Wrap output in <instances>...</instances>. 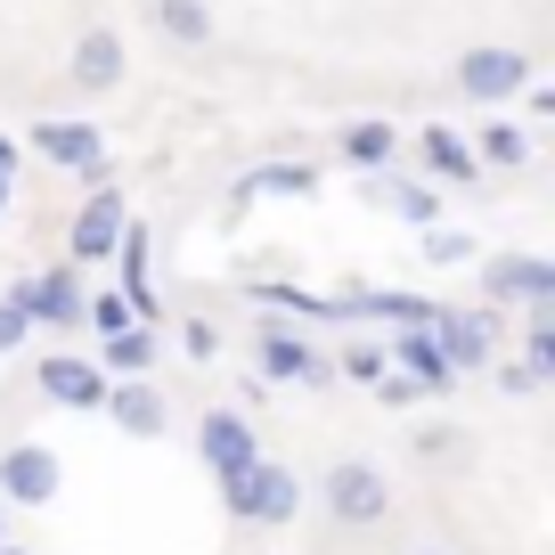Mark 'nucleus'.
<instances>
[{"label":"nucleus","mask_w":555,"mask_h":555,"mask_svg":"<svg viewBox=\"0 0 555 555\" xmlns=\"http://www.w3.org/2000/svg\"><path fill=\"white\" fill-rule=\"evenodd\" d=\"M0 180H17V139H0Z\"/></svg>","instance_id":"obj_33"},{"label":"nucleus","mask_w":555,"mask_h":555,"mask_svg":"<svg viewBox=\"0 0 555 555\" xmlns=\"http://www.w3.org/2000/svg\"><path fill=\"white\" fill-rule=\"evenodd\" d=\"M9 196H17V180H0V212H9Z\"/></svg>","instance_id":"obj_34"},{"label":"nucleus","mask_w":555,"mask_h":555,"mask_svg":"<svg viewBox=\"0 0 555 555\" xmlns=\"http://www.w3.org/2000/svg\"><path fill=\"white\" fill-rule=\"evenodd\" d=\"M221 515H229V522H254V531L295 522V515H302L295 466H278V457H245L237 474H221Z\"/></svg>","instance_id":"obj_1"},{"label":"nucleus","mask_w":555,"mask_h":555,"mask_svg":"<svg viewBox=\"0 0 555 555\" xmlns=\"http://www.w3.org/2000/svg\"><path fill=\"white\" fill-rule=\"evenodd\" d=\"M482 302H490V311H531V302H555V261L547 254H490L482 261Z\"/></svg>","instance_id":"obj_4"},{"label":"nucleus","mask_w":555,"mask_h":555,"mask_svg":"<svg viewBox=\"0 0 555 555\" xmlns=\"http://www.w3.org/2000/svg\"><path fill=\"white\" fill-rule=\"evenodd\" d=\"M416 555H450V547H416Z\"/></svg>","instance_id":"obj_37"},{"label":"nucleus","mask_w":555,"mask_h":555,"mask_svg":"<svg viewBox=\"0 0 555 555\" xmlns=\"http://www.w3.org/2000/svg\"><path fill=\"white\" fill-rule=\"evenodd\" d=\"M82 295H90V286H82V270H74V261H57V270H25L17 278V286H9V295H0V302H17V311H25V327H82Z\"/></svg>","instance_id":"obj_2"},{"label":"nucleus","mask_w":555,"mask_h":555,"mask_svg":"<svg viewBox=\"0 0 555 555\" xmlns=\"http://www.w3.org/2000/svg\"><path fill=\"white\" fill-rule=\"evenodd\" d=\"M0 547H9V506H0Z\"/></svg>","instance_id":"obj_35"},{"label":"nucleus","mask_w":555,"mask_h":555,"mask_svg":"<svg viewBox=\"0 0 555 555\" xmlns=\"http://www.w3.org/2000/svg\"><path fill=\"white\" fill-rule=\"evenodd\" d=\"M384 506H392V482H384L367 457H335V466H327V515L335 522L367 531V522H384Z\"/></svg>","instance_id":"obj_7"},{"label":"nucleus","mask_w":555,"mask_h":555,"mask_svg":"<svg viewBox=\"0 0 555 555\" xmlns=\"http://www.w3.org/2000/svg\"><path fill=\"white\" fill-rule=\"evenodd\" d=\"M122 221H131L122 189H106V180H99V196H82V212L66 221V261H74V270H82V261H115Z\"/></svg>","instance_id":"obj_8"},{"label":"nucleus","mask_w":555,"mask_h":555,"mask_svg":"<svg viewBox=\"0 0 555 555\" xmlns=\"http://www.w3.org/2000/svg\"><path fill=\"white\" fill-rule=\"evenodd\" d=\"M164 360V327H122V335H99V376H147Z\"/></svg>","instance_id":"obj_18"},{"label":"nucleus","mask_w":555,"mask_h":555,"mask_svg":"<svg viewBox=\"0 0 555 555\" xmlns=\"http://www.w3.org/2000/svg\"><path fill=\"white\" fill-rule=\"evenodd\" d=\"M376 205H384V212H400L409 229H441V189H434V180H384Z\"/></svg>","instance_id":"obj_21"},{"label":"nucleus","mask_w":555,"mask_h":555,"mask_svg":"<svg viewBox=\"0 0 555 555\" xmlns=\"http://www.w3.org/2000/svg\"><path fill=\"white\" fill-rule=\"evenodd\" d=\"M515 99H522V115H531V122H547V115H555V82H539V74L515 90Z\"/></svg>","instance_id":"obj_31"},{"label":"nucleus","mask_w":555,"mask_h":555,"mask_svg":"<svg viewBox=\"0 0 555 555\" xmlns=\"http://www.w3.org/2000/svg\"><path fill=\"white\" fill-rule=\"evenodd\" d=\"M522 360L555 384V302H531V311H522Z\"/></svg>","instance_id":"obj_23"},{"label":"nucleus","mask_w":555,"mask_h":555,"mask_svg":"<svg viewBox=\"0 0 555 555\" xmlns=\"http://www.w3.org/2000/svg\"><path fill=\"white\" fill-rule=\"evenodd\" d=\"M237 196H319V172L311 164H261L237 180Z\"/></svg>","instance_id":"obj_22"},{"label":"nucleus","mask_w":555,"mask_h":555,"mask_svg":"<svg viewBox=\"0 0 555 555\" xmlns=\"http://www.w3.org/2000/svg\"><path fill=\"white\" fill-rule=\"evenodd\" d=\"M0 555H34V547H0Z\"/></svg>","instance_id":"obj_36"},{"label":"nucleus","mask_w":555,"mask_h":555,"mask_svg":"<svg viewBox=\"0 0 555 555\" xmlns=\"http://www.w3.org/2000/svg\"><path fill=\"white\" fill-rule=\"evenodd\" d=\"M499 335H506V319L490 311V302H474V311H441V319H434V344H441V360H450V376L490 367V360H499Z\"/></svg>","instance_id":"obj_5"},{"label":"nucleus","mask_w":555,"mask_h":555,"mask_svg":"<svg viewBox=\"0 0 555 555\" xmlns=\"http://www.w3.org/2000/svg\"><path fill=\"white\" fill-rule=\"evenodd\" d=\"M82 327H99V335H122V327H139V319H131V302H122L115 286H99V295H82Z\"/></svg>","instance_id":"obj_25"},{"label":"nucleus","mask_w":555,"mask_h":555,"mask_svg":"<svg viewBox=\"0 0 555 555\" xmlns=\"http://www.w3.org/2000/svg\"><path fill=\"white\" fill-rule=\"evenodd\" d=\"M531 156H539V131L515 122V115H490L482 131H474V164H482V172H522Z\"/></svg>","instance_id":"obj_16"},{"label":"nucleus","mask_w":555,"mask_h":555,"mask_svg":"<svg viewBox=\"0 0 555 555\" xmlns=\"http://www.w3.org/2000/svg\"><path fill=\"white\" fill-rule=\"evenodd\" d=\"M34 384H41V400H57V409H82V416L106 400L99 360H82V351H50V360L34 367Z\"/></svg>","instance_id":"obj_12"},{"label":"nucleus","mask_w":555,"mask_h":555,"mask_svg":"<svg viewBox=\"0 0 555 555\" xmlns=\"http://www.w3.org/2000/svg\"><path fill=\"white\" fill-rule=\"evenodd\" d=\"M99 409L115 416L122 441H164L172 434V400H164V384H147V376H115Z\"/></svg>","instance_id":"obj_9"},{"label":"nucleus","mask_w":555,"mask_h":555,"mask_svg":"<svg viewBox=\"0 0 555 555\" xmlns=\"http://www.w3.org/2000/svg\"><path fill=\"white\" fill-rule=\"evenodd\" d=\"M425 237V261H474V237H457V229H416Z\"/></svg>","instance_id":"obj_28"},{"label":"nucleus","mask_w":555,"mask_h":555,"mask_svg":"<svg viewBox=\"0 0 555 555\" xmlns=\"http://www.w3.org/2000/svg\"><path fill=\"white\" fill-rule=\"evenodd\" d=\"M416 180H482V164H474V147L457 131L425 122V131H416Z\"/></svg>","instance_id":"obj_17"},{"label":"nucleus","mask_w":555,"mask_h":555,"mask_svg":"<svg viewBox=\"0 0 555 555\" xmlns=\"http://www.w3.org/2000/svg\"><path fill=\"white\" fill-rule=\"evenodd\" d=\"M147 17H156V34L172 41V50H205L212 41V9L205 0H147Z\"/></svg>","instance_id":"obj_20"},{"label":"nucleus","mask_w":555,"mask_h":555,"mask_svg":"<svg viewBox=\"0 0 555 555\" xmlns=\"http://www.w3.org/2000/svg\"><path fill=\"white\" fill-rule=\"evenodd\" d=\"M490 376H499L506 400H539V392H547V376H539L531 360H490Z\"/></svg>","instance_id":"obj_26"},{"label":"nucleus","mask_w":555,"mask_h":555,"mask_svg":"<svg viewBox=\"0 0 555 555\" xmlns=\"http://www.w3.org/2000/svg\"><path fill=\"white\" fill-rule=\"evenodd\" d=\"M344 376H351V384H376V376H384V351H376V344H351V351H344Z\"/></svg>","instance_id":"obj_29"},{"label":"nucleus","mask_w":555,"mask_h":555,"mask_svg":"<svg viewBox=\"0 0 555 555\" xmlns=\"http://www.w3.org/2000/svg\"><path fill=\"white\" fill-rule=\"evenodd\" d=\"M531 74H539V66L515 50V41H474V50L457 57V90H466L474 106H506Z\"/></svg>","instance_id":"obj_3"},{"label":"nucleus","mask_w":555,"mask_h":555,"mask_svg":"<svg viewBox=\"0 0 555 555\" xmlns=\"http://www.w3.org/2000/svg\"><path fill=\"white\" fill-rule=\"evenodd\" d=\"M376 400H384V409H409V400H425V392H416L400 367H384V376H376Z\"/></svg>","instance_id":"obj_30"},{"label":"nucleus","mask_w":555,"mask_h":555,"mask_svg":"<svg viewBox=\"0 0 555 555\" xmlns=\"http://www.w3.org/2000/svg\"><path fill=\"white\" fill-rule=\"evenodd\" d=\"M196 457L212 466V482H221V474H237L245 457H261L254 416H245V409H205V416H196Z\"/></svg>","instance_id":"obj_11"},{"label":"nucleus","mask_w":555,"mask_h":555,"mask_svg":"<svg viewBox=\"0 0 555 555\" xmlns=\"http://www.w3.org/2000/svg\"><path fill=\"white\" fill-rule=\"evenodd\" d=\"M254 360H261V376H270V384H327V360H319L295 327H261Z\"/></svg>","instance_id":"obj_13"},{"label":"nucleus","mask_w":555,"mask_h":555,"mask_svg":"<svg viewBox=\"0 0 555 555\" xmlns=\"http://www.w3.org/2000/svg\"><path fill=\"white\" fill-rule=\"evenodd\" d=\"M180 351L189 360H221V327L212 319H180Z\"/></svg>","instance_id":"obj_27"},{"label":"nucleus","mask_w":555,"mask_h":555,"mask_svg":"<svg viewBox=\"0 0 555 555\" xmlns=\"http://www.w3.org/2000/svg\"><path fill=\"white\" fill-rule=\"evenodd\" d=\"M25 335H34V327H25V311H17V302H0V360H9Z\"/></svg>","instance_id":"obj_32"},{"label":"nucleus","mask_w":555,"mask_h":555,"mask_svg":"<svg viewBox=\"0 0 555 555\" xmlns=\"http://www.w3.org/2000/svg\"><path fill=\"white\" fill-rule=\"evenodd\" d=\"M261 302H270V311H295V319H344V302H335V295H302V286H286V278H270Z\"/></svg>","instance_id":"obj_24"},{"label":"nucleus","mask_w":555,"mask_h":555,"mask_svg":"<svg viewBox=\"0 0 555 555\" xmlns=\"http://www.w3.org/2000/svg\"><path fill=\"white\" fill-rule=\"evenodd\" d=\"M122 66H131V50H122L115 25H90V34L74 41V57H66L74 90H115V82H122Z\"/></svg>","instance_id":"obj_14"},{"label":"nucleus","mask_w":555,"mask_h":555,"mask_svg":"<svg viewBox=\"0 0 555 555\" xmlns=\"http://www.w3.org/2000/svg\"><path fill=\"white\" fill-rule=\"evenodd\" d=\"M34 156L41 164H57V172H82V180H106V139H99V122H74V115H57V122H34Z\"/></svg>","instance_id":"obj_10"},{"label":"nucleus","mask_w":555,"mask_h":555,"mask_svg":"<svg viewBox=\"0 0 555 555\" xmlns=\"http://www.w3.org/2000/svg\"><path fill=\"white\" fill-rule=\"evenodd\" d=\"M384 367H400L416 392H450V384H457L450 360H441V344H434V327H400L392 351H384Z\"/></svg>","instance_id":"obj_15"},{"label":"nucleus","mask_w":555,"mask_h":555,"mask_svg":"<svg viewBox=\"0 0 555 555\" xmlns=\"http://www.w3.org/2000/svg\"><path fill=\"white\" fill-rule=\"evenodd\" d=\"M335 156H344L351 172H384V164L400 156V131H392V122H376V115L344 122V131H335Z\"/></svg>","instance_id":"obj_19"},{"label":"nucleus","mask_w":555,"mask_h":555,"mask_svg":"<svg viewBox=\"0 0 555 555\" xmlns=\"http://www.w3.org/2000/svg\"><path fill=\"white\" fill-rule=\"evenodd\" d=\"M66 490V466H57L50 441H9L0 450V506H50Z\"/></svg>","instance_id":"obj_6"}]
</instances>
